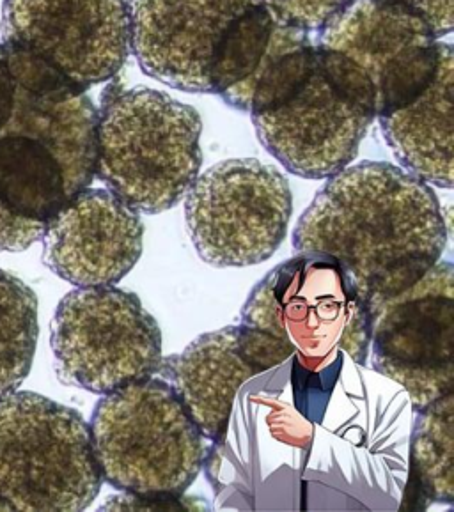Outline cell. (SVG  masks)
Wrapping results in <instances>:
<instances>
[{"label":"cell","mask_w":454,"mask_h":512,"mask_svg":"<svg viewBox=\"0 0 454 512\" xmlns=\"http://www.w3.org/2000/svg\"><path fill=\"white\" fill-rule=\"evenodd\" d=\"M318 32L320 70L373 117L412 103L439 70V36L423 16L400 4L352 0Z\"/></svg>","instance_id":"obj_4"},{"label":"cell","mask_w":454,"mask_h":512,"mask_svg":"<svg viewBox=\"0 0 454 512\" xmlns=\"http://www.w3.org/2000/svg\"><path fill=\"white\" fill-rule=\"evenodd\" d=\"M290 181L256 158L217 163L185 195V222L197 256L215 268L265 263L286 238Z\"/></svg>","instance_id":"obj_8"},{"label":"cell","mask_w":454,"mask_h":512,"mask_svg":"<svg viewBox=\"0 0 454 512\" xmlns=\"http://www.w3.org/2000/svg\"><path fill=\"white\" fill-rule=\"evenodd\" d=\"M43 263L77 288L118 286L144 250L137 211L107 188H86L48 222Z\"/></svg>","instance_id":"obj_15"},{"label":"cell","mask_w":454,"mask_h":512,"mask_svg":"<svg viewBox=\"0 0 454 512\" xmlns=\"http://www.w3.org/2000/svg\"><path fill=\"white\" fill-rule=\"evenodd\" d=\"M290 357L284 344L240 323L199 335L178 355L162 358L157 376L180 397L204 438L220 443L243 383Z\"/></svg>","instance_id":"obj_14"},{"label":"cell","mask_w":454,"mask_h":512,"mask_svg":"<svg viewBox=\"0 0 454 512\" xmlns=\"http://www.w3.org/2000/svg\"><path fill=\"white\" fill-rule=\"evenodd\" d=\"M57 378L105 396L158 373L162 332L141 298L114 288H79L64 296L50 325Z\"/></svg>","instance_id":"obj_7"},{"label":"cell","mask_w":454,"mask_h":512,"mask_svg":"<svg viewBox=\"0 0 454 512\" xmlns=\"http://www.w3.org/2000/svg\"><path fill=\"white\" fill-rule=\"evenodd\" d=\"M258 2L132 0V54L165 86L219 94L227 55Z\"/></svg>","instance_id":"obj_12"},{"label":"cell","mask_w":454,"mask_h":512,"mask_svg":"<svg viewBox=\"0 0 454 512\" xmlns=\"http://www.w3.org/2000/svg\"><path fill=\"white\" fill-rule=\"evenodd\" d=\"M2 41L87 91L132 54V0H4Z\"/></svg>","instance_id":"obj_10"},{"label":"cell","mask_w":454,"mask_h":512,"mask_svg":"<svg viewBox=\"0 0 454 512\" xmlns=\"http://www.w3.org/2000/svg\"><path fill=\"white\" fill-rule=\"evenodd\" d=\"M373 119L330 82L318 63L293 98L252 114L263 148L284 169L306 179L332 178L346 169Z\"/></svg>","instance_id":"obj_13"},{"label":"cell","mask_w":454,"mask_h":512,"mask_svg":"<svg viewBox=\"0 0 454 512\" xmlns=\"http://www.w3.org/2000/svg\"><path fill=\"white\" fill-rule=\"evenodd\" d=\"M263 6L284 24L302 31H321L352 0H261Z\"/></svg>","instance_id":"obj_20"},{"label":"cell","mask_w":454,"mask_h":512,"mask_svg":"<svg viewBox=\"0 0 454 512\" xmlns=\"http://www.w3.org/2000/svg\"><path fill=\"white\" fill-rule=\"evenodd\" d=\"M454 54L440 47L437 75L428 89L403 109L378 117L401 169L426 185L453 188Z\"/></svg>","instance_id":"obj_16"},{"label":"cell","mask_w":454,"mask_h":512,"mask_svg":"<svg viewBox=\"0 0 454 512\" xmlns=\"http://www.w3.org/2000/svg\"><path fill=\"white\" fill-rule=\"evenodd\" d=\"M89 429L103 482L130 495L183 497L203 470L206 438L157 374L105 394Z\"/></svg>","instance_id":"obj_5"},{"label":"cell","mask_w":454,"mask_h":512,"mask_svg":"<svg viewBox=\"0 0 454 512\" xmlns=\"http://www.w3.org/2000/svg\"><path fill=\"white\" fill-rule=\"evenodd\" d=\"M201 132L199 112L167 93L109 89L98 110L96 178L137 213L171 210L201 171Z\"/></svg>","instance_id":"obj_3"},{"label":"cell","mask_w":454,"mask_h":512,"mask_svg":"<svg viewBox=\"0 0 454 512\" xmlns=\"http://www.w3.org/2000/svg\"><path fill=\"white\" fill-rule=\"evenodd\" d=\"M316 70L311 32L275 18L245 77L219 96L229 107L249 114L272 110L293 98Z\"/></svg>","instance_id":"obj_17"},{"label":"cell","mask_w":454,"mask_h":512,"mask_svg":"<svg viewBox=\"0 0 454 512\" xmlns=\"http://www.w3.org/2000/svg\"><path fill=\"white\" fill-rule=\"evenodd\" d=\"M423 16L437 36H447L454 29V0H387Z\"/></svg>","instance_id":"obj_21"},{"label":"cell","mask_w":454,"mask_h":512,"mask_svg":"<svg viewBox=\"0 0 454 512\" xmlns=\"http://www.w3.org/2000/svg\"><path fill=\"white\" fill-rule=\"evenodd\" d=\"M242 325L267 334L307 358L341 348L366 364L369 319L350 300L336 264L313 254L279 264L252 289Z\"/></svg>","instance_id":"obj_9"},{"label":"cell","mask_w":454,"mask_h":512,"mask_svg":"<svg viewBox=\"0 0 454 512\" xmlns=\"http://www.w3.org/2000/svg\"><path fill=\"white\" fill-rule=\"evenodd\" d=\"M410 438V475L419 497L454 502V394L419 410Z\"/></svg>","instance_id":"obj_18"},{"label":"cell","mask_w":454,"mask_h":512,"mask_svg":"<svg viewBox=\"0 0 454 512\" xmlns=\"http://www.w3.org/2000/svg\"><path fill=\"white\" fill-rule=\"evenodd\" d=\"M16 78L0 128V252H22L96 178L98 109L84 89L0 45Z\"/></svg>","instance_id":"obj_2"},{"label":"cell","mask_w":454,"mask_h":512,"mask_svg":"<svg viewBox=\"0 0 454 512\" xmlns=\"http://www.w3.org/2000/svg\"><path fill=\"white\" fill-rule=\"evenodd\" d=\"M371 365L405 388L414 412L453 392L454 266L440 259L369 316Z\"/></svg>","instance_id":"obj_11"},{"label":"cell","mask_w":454,"mask_h":512,"mask_svg":"<svg viewBox=\"0 0 454 512\" xmlns=\"http://www.w3.org/2000/svg\"><path fill=\"white\" fill-rule=\"evenodd\" d=\"M102 484L77 410L34 392L0 399V511H84Z\"/></svg>","instance_id":"obj_6"},{"label":"cell","mask_w":454,"mask_h":512,"mask_svg":"<svg viewBox=\"0 0 454 512\" xmlns=\"http://www.w3.org/2000/svg\"><path fill=\"white\" fill-rule=\"evenodd\" d=\"M38 342V298L24 280L0 270V399L31 371Z\"/></svg>","instance_id":"obj_19"},{"label":"cell","mask_w":454,"mask_h":512,"mask_svg":"<svg viewBox=\"0 0 454 512\" xmlns=\"http://www.w3.org/2000/svg\"><path fill=\"white\" fill-rule=\"evenodd\" d=\"M297 254L336 264L366 316L439 263L447 225L424 181L387 162L348 165L329 178L293 231Z\"/></svg>","instance_id":"obj_1"},{"label":"cell","mask_w":454,"mask_h":512,"mask_svg":"<svg viewBox=\"0 0 454 512\" xmlns=\"http://www.w3.org/2000/svg\"><path fill=\"white\" fill-rule=\"evenodd\" d=\"M16 78L8 59L0 50V128L8 123L15 107Z\"/></svg>","instance_id":"obj_22"}]
</instances>
